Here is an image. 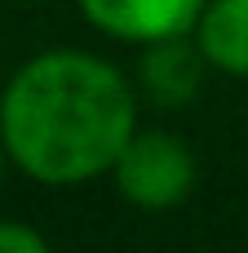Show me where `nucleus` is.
Wrapping results in <instances>:
<instances>
[{"label":"nucleus","mask_w":248,"mask_h":253,"mask_svg":"<svg viewBox=\"0 0 248 253\" xmlns=\"http://www.w3.org/2000/svg\"><path fill=\"white\" fill-rule=\"evenodd\" d=\"M9 165L44 187H80L111 173L138 133V89L120 67L84 49L27 58L0 93Z\"/></svg>","instance_id":"1"},{"label":"nucleus","mask_w":248,"mask_h":253,"mask_svg":"<svg viewBox=\"0 0 248 253\" xmlns=\"http://www.w3.org/2000/svg\"><path fill=\"white\" fill-rule=\"evenodd\" d=\"M120 196L138 209H173L195 187V156L177 133L138 129L111 165Z\"/></svg>","instance_id":"2"},{"label":"nucleus","mask_w":248,"mask_h":253,"mask_svg":"<svg viewBox=\"0 0 248 253\" xmlns=\"http://www.w3.org/2000/svg\"><path fill=\"white\" fill-rule=\"evenodd\" d=\"M75 4L102 36L151 44L169 36H191L209 0H75Z\"/></svg>","instance_id":"3"},{"label":"nucleus","mask_w":248,"mask_h":253,"mask_svg":"<svg viewBox=\"0 0 248 253\" xmlns=\"http://www.w3.org/2000/svg\"><path fill=\"white\" fill-rule=\"evenodd\" d=\"M204 67H209V58L200 53L195 36H169V40L142 44V67H138V76H142V89H146L155 102L173 107V102H186V98L200 89V71H204Z\"/></svg>","instance_id":"4"},{"label":"nucleus","mask_w":248,"mask_h":253,"mask_svg":"<svg viewBox=\"0 0 248 253\" xmlns=\"http://www.w3.org/2000/svg\"><path fill=\"white\" fill-rule=\"evenodd\" d=\"M191 36L209 67L248 80V0H209Z\"/></svg>","instance_id":"5"},{"label":"nucleus","mask_w":248,"mask_h":253,"mask_svg":"<svg viewBox=\"0 0 248 253\" xmlns=\"http://www.w3.org/2000/svg\"><path fill=\"white\" fill-rule=\"evenodd\" d=\"M49 240L27 222H0V253H44Z\"/></svg>","instance_id":"6"},{"label":"nucleus","mask_w":248,"mask_h":253,"mask_svg":"<svg viewBox=\"0 0 248 253\" xmlns=\"http://www.w3.org/2000/svg\"><path fill=\"white\" fill-rule=\"evenodd\" d=\"M4 165H9V147H4V133H0V178H4Z\"/></svg>","instance_id":"7"}]
</instances>
